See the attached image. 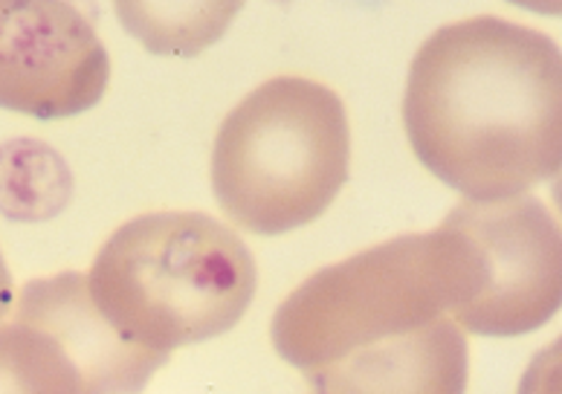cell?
<instances>
[{"label": "cell", "instance_id": "7", "mask_svg": "<svg viewBox=\"0 0 562 394\" xmlns=\"http://www.w3.org/2000/svg\"><path fill=\"white\" fill-rule=\"evenodd\" d=\"M0 323V394H108L76 348L38 316Z\"/></svg>", "mask_w": 562, "mask_h": 394}, {"label": "cell", "instance_id": "4", "mask_svg": "<svg viewBox=\"0 0 562 394\" xmlns=\"http://www.w3.org/2000/svg\"><path fill=\"white\" fill-rule=\"evenodd\" d=\"M346 178V108L316 81H267L221 125L212 185L221 210L249 233L311 224Z\"/></svg>", "mask_w": 562, "mask_h": 394}, {"label": "cell", "instance_id": "1", "mask_svg": "<svg viewBox=\"0 0 562 394\" xmlns=\"http://www.w3.org/2000/svg\"><path fill=\"white\" fill-rule=\"evenodd\" d=\"M461 238L432 235L351 258L281 305L273 342L328 394H464L467 342L452 316L470 302Z\"/></svg>", "mask_w": 562, "mask_h": 394}, {"label": "cell", "instance_id": "6", "mask_svg": "<svg viewBox=\"0 0 562 394\" xmlns=\"http://www.w3.org/2000/svg\"><path fill=\"white\" fill-rule=\"evenodd\" d=\"M105 85V47L76 9L0 3V108L61 120L97 105Z\"/></svg>", "mask_w": 562, "mask_h": 394}, {"label": "cell", "instance_id": "8", "mask_svg": "<svg viewBox=\"0 0 562 394\" xmlns=\"http://www.w3.org/2000/svg\"><path fill=\"white\" fill-rule=\"evenodd\" d=\"M12 299H15V293H12V275H9L7 261L0 256V323L12 314Z\"/></svg>", "mask_w": 562, "mask_h": 394}, {"label": "cell", "instance_id": "3", "mask_svg": "<svg viewBox=\"0 0 562 394\" xmlns=\"http://www.w3.org/2000/svg\"><path fill=\"white\" fill-rule=\"evenodd\" d=\"M88 290L125 342L169 357L241 319L256 293V264L241 238L215 217L157 212L108 238Z\"/></svg>", "mask_w": 562, "mask_h": 394}, {"label": "cell", "instance_id": "5", "mask_svg": "<svg viewBox=\"0 0 562 394\" xmlns=\"http://www.w3.org/2000/svg\"><path fill=\"white\" fill-rule=\"evenodd\" d=\"M447 224L461 235L475 293L458 323L479 334H522L560 305V235L539 203H461Z\"/></svg>", "mask_w": 562, "mask_h": 394}, {"label": "cell", "instance_id": "2", "mask_svg": "<svg viewBox=\"0 0 562 394\" xmlns=\"http://www.w3.org/2000/svg\"><path fill=\"white\" fill-rule=\"evenodd\" d=\"M403 120L420 162L467 201L525 198L560 171V49L491 15L443 26L412 61Z\"/></svg>", "mask_w": 562, "mask_h": 394}]
</instances>
